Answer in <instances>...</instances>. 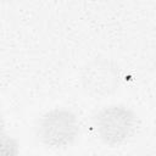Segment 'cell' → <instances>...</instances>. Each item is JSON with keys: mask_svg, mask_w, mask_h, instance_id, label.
Here are the masks:
<instances>
[{"mask_svg": "<svg viewBox=\"0 0 156 156\" xmlns=\"http://www.w3.org/2000/svg\"><path fill=\"white\" fill-rule=\"evenodd\" d=\"M93 126L98 139L108 147H118L135 134L139 118L135 111L124 104H110L94 116Z\"/></svg>", "mask_w": 156, "mask_h": 156, "instance_id": "1", "label": "cell"}, {"mask_svg": "<svg viewBox=\"0 0 156 156\" xmlns=\"http://www.w3.org/2000/svg\"><path fill=\"white\" fill-rule=\"evenodd\" d=\"M38 140L49 149H65L76 143L80 133L78 116L69 108L54 107L44 112L35 128Z\"/></svg>", "mask_w": 156, "mask_h": 156, "instance_id": "2", "label": "cell"}, {"mask_svg": "<svg viewBox=\"0 0 156 156\" xmlns=\"http://www.w3.org/2000/svg\"><path fill=\"white\" fill-rule=\"evenodd\" d=\"M83 91L95 99H107L117 93L121 85L118 66L107 57H95L87 62L79 76Z\"/></svg>", "mask_w": 156, "mask_h": 156, "instance_id": "3", "label": "cell"}, {"mask_svg": "<svg viewBox=\"0 0 156 156\" xmlns=\"http://www.w3.org/2000/svg\"><path fill=\"white\" fill-rule=\"evenodd\" d=\"M20 152V143L5 129H0V156H12Z\"/></svg>", "mask_w": 156, "mask_h": 156, "instance_id": "4", "label": "cell"}, {"mask_svg": "<svg viewBox=\"0 0 156 156\" xmlns=\"http://www.w3.org/2000/svg\"><path fill=\"white\" fill-rule=\"evenodd\" d=\"M0 129H5V118H4V112L0 107Z\"/></svg>", "mask_w": 156, "mask_h": 156, "instance_id": "5", "label": "cell"}, {"mask_svg": "<svg viewBox=\"0 0 156 156\" xmlns=\"http://www.w3.org/2000/svg\"><path fill=\"white\" fill-rule=\"evenodd\" d=\"M0 1H13V0H0Z\"/></svg>", "mask_w": 156, "mask_h": 156, "instance_id": "6", "label": "cell"}]
</instances>
